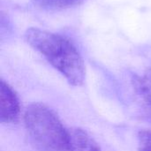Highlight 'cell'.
<instances>
[{
	"instance_id": "obj_5",
	"label": "cell",
	"mask_w": 151,
	"mask_h": 151,
	"mask_svg": "<svg viewBox=\"0 0 151 151\" xmlns=\"http://www.w3.org/2000/svg\"><path fill=\"white\" fill-rule=\"evenodd\" d=\"M84 0H35L37 7L45 11H61L81 4Z\"/></svg>"
},
{
	"instance_id": "obj_3",
	"label": "cell",
	"mask_w": 151,
	"mask_h": 151,
	"mask_svg": "<svg viewBox=\"0 0 151 151\" xmlns=\"http://www.w3.org/2000/svg\"><path fill=\"white\" fill-rule=\"evenodd\" d=\"M20 106L19 98L12 88L4 80L0 81V121L12 124L19 120Z\"/></svg>"
},
{
	"instance_id": "obj_1",
	"label": "cell",
	"mask_w": 151,
	"mask_h": 151,
	"mask_svg": "<svg viewBox=\"0 0 151 151\" xmlns=\"http://www.w3.org/2000/svg\"><path fill=\"white\" fill-rule=\"evenodd\" d=\"M27 43L42 54L73 86H81L86 68L83 58L73 43L66 37L36 27L25 33Z\"/></svg>"
},
{
	"instance_id": "obj_7",
	"label": "cell",
	"mask_w": 151,
	"mask_h": 151,
	"mask_svg": "<svg viewBox=\"0 0 151 151\" xmlns=\"http://www.w3.org/2000/svg\"><path fill=\"white\" fill-rule=\"evenodd\" d=\"M138 151H151V130H142L139 132Z\"/></svg>"
},
{
	"instance_id": "obj_2",
	"label": "cell",
	"mask_w": 151,
	"mask_h": 151,
	"mask_svg": "<svg viewBox=\"0 0 151 151\" xmlns=\"http://www.w3.org/2000/svg\"><path fill=\"white\" fill-rule=\"evenodd\" d=\"M27 131L38 151H69L68 129L48 106L35 103L24 115Z\"/></svg>"
},
{
	"instance_id": "obj_4",
	"label": "cell",
	"mask_w": 151,
	"mask_h": 151,
	"mask_svg": "<svg viewBox=\"0 0 151 151\" xmlns=\"http://www.w3.org/2000/svg\"><path fill=\"white\" fill-rule=\"evenodd\" d=\"M69 151H102L99 144L83 129H68Z\"/></svg>"
},
{
	"instance_id": "obj_6",
	"label": "cell",
	"mask_w": 151,
	"mask_h": 151,
	"mask_svg": "<svg viewBox=\"0 0 151 151\" xmlns=\"http://www.w3.org/2000/svg\"><path fill=\"white\" fill-rule=\"evenodd\" d=\"M135 86L142 97L151 106V69L135 80Z\"/></svg>"
}]
</instances>
